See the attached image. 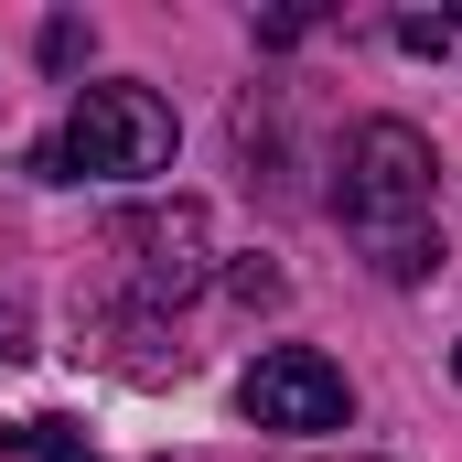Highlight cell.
<instances>
[{
  "label": "cell",
  "instance_id": "2",
  "mask_svg": "<svg viewBox=\"0 0 462 462\" xmlns=\"http://www.w3.org/2000/svg\"><path fill=\"white\" fill-rule=\"evenodd\" d=\"M32 183H151V172H172V108L151 97V87H76V108L65 129L22 162Z\"/></svg>",
  "mask_w": 462,
  "mask_h": 462
},
{
  "label": "cell",
  "instance_id": "9",
  "mask_svg": "<svg viewBox=\"0 0 462 462\" xmlns=\"http://www.w3.org/2000/svg\"><path fill=\"white\" fill-rule=\"evenodd\" d=\"M11 355H22V301L0 291V365H11Z\"/></svg>",
  "mask_w": 462,
  "mask_h": 462
},
{
  "label": "cell",
  "instance_id": "3",
  "mask_svg": "<svg viewBox=\"0 0 462 462\" xmlns=\"http://www.w3.org/2000/svg\"><path fill=\"white\" fill-rule=\"evenodd\" d=\"M108 258H118V280H129V312H140V323H162V312H172V301H194V291H205V269H216L205 205H194V194H172V205L118 216V226H108Z\"/></svg>",
  "mask_w": 462,
  "mask_h": 462
},
{
  "label": "cell",
  "instance_id": "7",
  "mask_svg": "<svg viewBox=\"0 0 462 462\" xmlns=\"http://www.w3.org/2000/svg\"><path fill=\"white\" fill-rule=\"evenodd\" d=\"M398 43H409V54H452L462 22H452V11H409V22H398Z\"/></svg>",
  "mask_w": 462,
  "mask_h": 462
},
{
  "label": "cell",
  "instance_id": "11",
  "mask_svg": "<svg viewBox=\"0 0 462 462\" xmlns=\"http://www.w3.org/2000/svg\"><path fill=\"white\" fill-rule=\"evenodd\" d=\"M345 462H365V452H345Z\"/></svg>",
  "mask_w": 462,
  "mask_h": 462
},
{
  "label": "cell",
  "instance_id": "8",
  "mask_svg": "<svg viewBox=\"0 0 462 462\" xmlns=\"http://www.w3.org/2000/svg\"><path fill=\"white\" fill-rule=\"evenodd\" d=\"M226 291H236V301H280V269H258V258H247V269H226Z\"/></svg>",
  "mask_w": 462,
  "mask_h": 462
},
{
  "label": "cell",
  "instance_id": "10",
  "mask_svg": "<svg viewBox=\"0 0 462 462\" xmlns=\"http://www.w3.org/2000/svg\"><path fill=\"white\" fill-rule=\"evenodd\" d=\"M452 376H462V355H452Z\"/></svg>",
  "mask_w": 462,
  "mask_h": 462
},
{
  "label": "cell",
  "instance_id": "4",
  "mask_svg": "<svg viewBox=\"0 0 462 462\" xmlns=\"http://www.w3.org/2000/svg\"><path fill=\"white\" fill-rule=\"evenodd\" d=\"M236 409L258 430H345L355 420V387L323 345H269L247 376H236Z\"/></svg>",
  "mask_w": 462,
  "mask_h": 462
},
{
  "label": "cell",
  "instance_id": "1",
  "mask_svg": "<svg viewBox=\"0 0 462 462\" xmlns=\"http://www.w3.org/2000/svg\"><path fill=\"white\" fill-rule=\"evenodd\" d=\"M334 216L376 280H430L441 269V172L409 118H365L334 162Z\"/></svg>",
  "mask_w": 462,
  "mask_h": 462
},
{
  "label": "cell",
  "instance_id": "5",
  "mask_svg": "<svg viewBox=\"0 0 462 462\" xmlns=\"http://www.w3.org/2000/svg\"><path fill=\"white\" fill-rule=\"evenodd\" d=\"M0 452H22V462H108L76 420H11V430H0Z\"/></svg>",
  "mask_w": 462,
  "mask_h": 462
},
{
  "label": "cell",
  "instance_id": "6",
  "mask_svg": "<svg viewBox=\"0 0 462 462\" xmlns=\"http://www.w3.org/2000/svg\"><path fill=\"white\" fill-rule=\"evenodd\" d=\"M43 65H54V76H76V65H87V22H76V11H54V22H43Z\"/></svg>",
  "mask_w": 462,
  "mask_h": 462
}]
</instances>
